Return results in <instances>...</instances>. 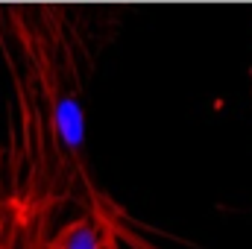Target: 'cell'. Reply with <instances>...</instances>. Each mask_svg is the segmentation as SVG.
I'll return each instance as SVG.
<instances>
[{"mask_svg": "<svg viewBox=\"0 0 252 249\" xmlns=\"http://www.w3.org/2000/svg\"><path fill=\"white\" fill-rule=\"evenodd\" d=\"M161 249L156 241H144L124 229L118 220L97 214V211H79L70 220L59 223L53 235L44 241L41 249Z\"/></svg>", "mask_w": 252, "mask_h": 249, "instance_id": "cell-3", "label": "cell"}, {"mask_svg": "<svg viewBox=\"0 0 252 249\" xmlns=\"http://www.w3.org/2000/svg\"><path fill=\"white\" fill-rule=\"evenodd\" d=\"M250 91H252V73H250Z\"/></svg>", "mask_w": 252, "mask_h": 249, "instance_id": "cell-4", "label": "cell"}, {"mask_svg": "<svg viewBox=\"0 0 252 249\" xmlns=\"http://www.w3.org/2000/svg\"><path fill=\"white\" fill-rule=\"evenodd\" d=\"M91 41L82 12L56 3H0V73L6 76V150L18 185L62 214L97 211L156 241L124 202L100 185L88 153L85 79Z\"/></svg>", "mask_w": 252, "mask_h": 249, "instance_id": "cell-1", "label": "cell"}, {"mask_svg": "<svg viewBox=\"0 0 252 249\" xmlns=\"http://www.w3.org/2000/svg\"><path fill=\"white\" fill-rule=\"evenodd\" d=\"M56 211L35 202L18 185L0 135V249H41L56 229Z\"/></svg>", "mask_w": 252, "mask_h": 249, "instance_id": "cell-2", "label": "cell"}]
</instances>
